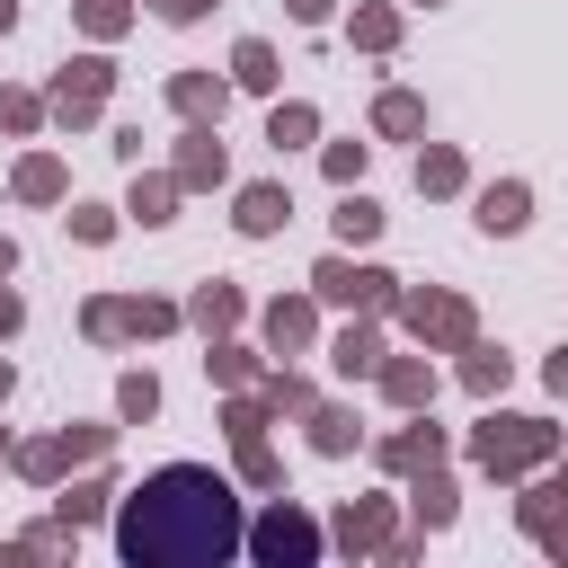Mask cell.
I'll return each mask as SVG.
<instances>
[{
	"mask_svg": "<svg viewBox=\"0 0 568 568\" xmlns=\"http://www.w3.org/2000/svg\"><path fill=\"white\" fill-rule=\"evenodd\" d=\"M9 470H18L27 488H44V497H53V488L71 479V453H62V435H27V444L9 453Z\"/></svg>",
	"mask_w": 568,
	"mask_h": 568,
	"instance_id": "31",
	"label": "cell"
},
{
	"mask_svg": "<svg viewBox=\"0 0 568 568\" xmlns=\"http://www.w3.org/2000/svg\"><path fill=\"white\" fill-rule=\"evenodd\" d=\"M160 417V373L151 364H124L115 373V426H151Z\"/></svg>",
	"mask_w": 568,
	"mask_h": 568,
	"instance_id": "36",
	"label": "cell"
},
{
	"mask_svg": "<svg viewBox=\"0 0 568 568\" xmlns=\"http://www.w3.org/2000/svg\"><path fill=\"white\" fill-rule=\"evenodd\" d=\"M142 9H151L160 27H195V18H213L222 0H142Z\"/></svg>",
	"mask_w": 568,
	"mask_h": 568,
	"instance_id": "44",
	"label": "cell"
},
{
	"mask_svg": "<svg viewBox=\"0 0 568 568\" xmlns=\"http://www.w3.org/2000/svg\"><path fill=\"white\" fill-rule=\"evenodd\" d=\"M524 497H515V532L541 550V559H559L568 568V453L559 462H541L532 479H515Z\"/></svg>",
	"mask_w": 568,
	"mask_h": 568,
	"instance_id": "7",
	"label": "cell"
},
{
	"mask_svg": "<svg viewBox=\"0 0 568 568\" xmlns=\"http://www.w3.org/2000/svg\"><path fill=\"white\" fill-rule=\"evenodd\" d=\"M106 532H115L124 568H222L248 541V506H240L231 470H213V462H160L142 488L115 497Z\"/></svg>",
	"mask_w": 568,
	"mask_h": 568,
	"instance_id": "1",
	"label": "cell"
},
{
	"mask_svg": "<svg viewBox=\"0 0 568 568\" xmlns=\"http://www.w3.org/2000/svg\"><path fill=\"white\" fill-rule=\"evenodd\" d=\"M311 293H320V311H373V320H390L399 275L373 266V257H355V248H328V257L311 266Z\"/></svg>",
	"mask_w": 568,
	"mask_h": 568,
	"instance_id": "6",
	"label": "cell"
},
{
	"mask_svg": "<svg viewBox=\"0 0 568 568\" xmlns=\"http://www.w3.org/2000/svg\"><path fill=\"white\" fill-rule=\"evenodd\" d=\"M80 550V532L62 524V515H44V524H27L18 541H0V568H18V559H71Z\"/></svg>",
	"mask_w": 568,
	"mask_h": 568,
	"instance_id": "33",
	"label": "cell"
},
{
	"mask_svg": "<svg viewBox=\"0 0 568 568\" xmlns=\"http://www.w3.org/2000/svg\"><path fill=\"white\" fill-rule=\"evenodd\" d=\"M231 479H240L248 497H275V488H284V453H275L266 435H240V444H231Z\"/></svg>",
	"mask_w": 568,
	"mask_h": 568,
	"instance_id": "32",
	"label": "cell"
},
{
	"mask_svg": "<svg viewBox=\"0 0 568 568\" xmlns=\"http://www.w3.org/2000/svg\"><path fill=\"white\" fill-rule=\"evenodd\" d=\"M453 382H462L470 399H506L515 355H506V346H488V337H470V346H462V364H453Z\"/></svg>",
	"mask_w": 568,
	"mask_h": 568,
	"instance_id": "27",
	"label": "cell"
},
{
	"mask_svg": "<svg viewBox=\"0 0 568 568\" xmlns=\"http://www.w3.org/2000/svg\"><path fill=\"white\" fill-rule=\"evenodd\" d=\"M266 426H275V408H266L257 390H222V435H231V444H240V435H266Z\"/></svg>",
	"mask_w": 568,
	"mask_h": 568,
	"instance_id": "42",
	"label": "cell"
},
{
	"mask_svg": "<svg viewBox=\"0 0 568 568\" xmlns=\"http://www.w3.org/2000/svg\"><path fill=\"white\" fill-rule=\"evenodd\" d=\"M257 399H266L275 417H302V408L320 399V382H311L302 364H266V373H257Z\"/></svg>",
	"mask_w": 568,
	"mask_h": 568,
	"instance_id": "37",
	"label": "cell"
},
{
	"mask_svg": "<svg viewBox=\"0 0 568 568\" xmlns=\"http://www.w3.org/2000/svg\"><path fill=\"white\" fill-rule=\"evenodd\" d=\"M9 195H18V204H71V169H62V151H18Z\"/></svg>",
	"mask_w": 568,
	"mask_h": 568,
	"instance_id": "25",
	"label": "cell"
},
{
	"mask_svg": "<svg viewBox=\"0 0 568 568\" xmlns=\"http://www.w3.org/2000/svg\"><path fill=\"white\" fill-rule=\"evenodd\" d=\"M293 222V186L284 178H248V186H231V231L240 240H275Z\"/></svg>",
	"mask_w": 568,
	"mask_h": 568,
	"instance_id": "14",
	"label": "cell"
},
{
	"mask_svg": "<svg viewBox=\"0 0 568 568\" xmlns=\"http://www.w3.org/2000/svg\"><path fill=\"white\" fill-rule=\"evenodd\" d=\"M106 151H115L124 169H142V124H115V133H106Z\"/></svg>",
	"mask_w": 568,
	"mask_h": 568,
	"instance_id": "46",
	"label": "cell"
},
{
	"mask_svg": "<svg viewBox=\"0 0 568 568\" xmlns=\"http://www.w3.org/2000/svg\"><path fill=\"white\" fill-rule=\"evenodd\" d=\"M71 27L89 44H124L133 36V0H71Z\"/></svg>",
	"mask_w": 568,
	"mask_h": 568,
	"instance_id": "39",
	"label": "cell"
},
{
	"mask_svg": "<svg viewBox=\"0 0 568 568\" xmlns=\"http://www.w3.org/2000/svg\"><path fill=\"white\" fill-rule=\"evenodd\" d=\"M9 453H18V435H9V426H0V470H9Z\"/></svg>",
	"mask_w": 568,
	"mask_h": 568,
	"instance_id": "52",
	"label": "cell"
},
{
	"mask_svg": "<svg viewBox=\"0 0 568 568\" xmlns=\"http://www.w3.org/2000/svg\"><path fill=\"white\" fill-rule=\"evenodd\" d=\"M453 515H462V479H453V462L408 470V532H453Z\"/></svg>",
	"mask_w": 568,
	"mask_h": 568,
	"instance_id": "16",
	"label": "cell"
},
{
	"mask_svg": "<svg viewBox=\"0 0 568 568\" xmlns=\"http://www.w3.org/2000/svg\"><path fill=\"white\" fill-rule=\"evenodd\" d=\"M0 133H9V142H36V133H53V115H44V89H18V80H0Z\"/></svg>",
	"mask_w": 568,
	"mask_h": 568,
	"instance_id": "38",
	"label": "cell"
},
{
	"mask_svg": "<svg viewBox=\"0 0 568 568\" xmlns=\"http://www.w3.org/2000/svg\"><path fill=\"white\" fill-rule=\"evenodd\" d=\"M186 328H195V337H231V328H248V293H240L231 275L195 284V293H186Z\"/></svg>",
	"mask_w": 568,
	"mask_h": 568,
	"instance_id": "22",
	"label": "cell"
},
{
	"mask_svg": "<svg viewBox=\"0 0 568 568\" xmlns=\"http://www.w3.org/2000/svg\"><path fill=\"white\" fill-rule=\"evenodd\" d=\"M18 328H27V293H18V284H9V275H0V346H9V337H18Z\"/></svg>",
	"mask_w": 568,
	"mask_h": 568,
	"instance_id": "45",
	"label": "cell"
},
{
	"mask_svg": "<svg viewBox=\"0 0 568 568\" xmlns=\"http://www.w3.org/2000/svg\"><path fill=\"white\" fill-rule=\"evenodd\" d=\"M559 453H568V426H559V417L497 408V399H479V426L462 435V462H470L479 479H497V488L532 479V470H541V462H559Z\"/></svg>",
	"mask_w": 568,
	"mask_h": 568,
	"instance_id": "2",
	"label": "cell"
},
{
	"mask_svg": "<svg viewBox=\"0 0 568 568\" xmlns=\"http://www.w3.org/2000/svg\"><path fill=\"white\" fill-rule=\"evenodd\" d=\"M248 320H257V346H266L275 364H293V355H320V293H311V284H302V293H275V302H257Z\"/></svg>",
	"mask_w": 568,
	"mask_h": 568,
	"instance_id": "8",
	"label": "cell"
},
{
	"mask_svg": "<svg viewBox=\"0 0 568 568\" xmlns=\"http://www.w3.org/2000/svg\"><path fill=\"white\" fill-rule=\"evenodd\" d=\"M417 9H444V0H417Z\"/></svg>",
	"mask_w": 568,
	"mask_h": 568,
	"instance_id": "53",
	"label": "cell"
},
{
	"mask_svg": "<svg viewBox=\"0 0 568 568\" xmlns=\"http://www.w3.org/2000/svg\"><path fill=\"white\" fill-rule=\"evenodd\" d=\"M390 320H399V337L426 346V355H462V346L479 337V302L453 293V284H399Z\"/></svg>",
	"mask_w": 568,
	"mask_h": 568,
	"instance_id": "3",
	"label": "cell"
},
{
	"mask_svg": "<svg viewBox=\"0 0 568 568\" xmlns=\"http://www.w3.org/2000/svg\"><path fill=\"white\" fill-rule=\"evenodd\" d=\"M284 18H293V27H328V18H337V0H284Z\"/></svg>",
	"mask_w": 568,
	"mask_h": 568,
	"instance_id": "47",
	"label": "cell"
},
{
	"mask_svg": "<svg viewBox=\"0 0 568 568\" xmlns=\"http://www.w3.org/2000/svg\"><path fill=\"white\" fill-rule=\"evenodd\" d=\"M115 497H124V479H115L106 462H89V470H71V479L53 488V515H62L71 532H89V524H106V515H115Z\"/></svg>",
	"mask_w": 568,
	"mask_h": 568,
	"instance_id": "13",
	"label": "cell"
},
{
	"mask_svg": "<svg viewBox=\"0 0 568 568\" xmlns=\"http://www.w3.org/2000/svg\"><path fill=\"white\" fill-rule=\"evenodd\" d=\"M106 98H115V62H106V44L71 53V62L44 80V115H53V133H89V124L106 115Z\"/></svg>",
	"mask_w": 568,
	"mask_h": 568,
	"instance_id": "5",
	"label": "cell"
},
{
	"mask_svg": "<svg viewBox=\"0 0 568 568\" xmlns=\"http://www.w3.org/2000/svg\"><path fill=\"white\" fill-rule=\"evenodd\" d=\"M0 275H18V240L9 231H0Z\"/></svg>",
	"mask_w": 568,
	"mask_h": 568,
	"instance_id": "49",
	"label": "cell"
},
{
	"mask_svg": "<svg viewBox=\"0 0 568 568\" xmlns=\"http://www.w3.org/2000/svg\"><path fill=\"white\" fill-rule=\"evenodd\" d=\"M399 532V497L390 488H373V497H346L337 515H328V550L337 559H382V541Z\"/></svg>",
	"mask_w": 568,
	"mask_h": 568,
	"instance_id": "10",
	"label": "cell"
},
{
	"mask_svg": "<svg viewBox=\"0 0 568 568\" xmlns=\"http://www.w3.org/2000/svg\"><path fill=\"white\" fill-rule=\"evenodd\" d=\"M382 222H390V213H382V204H373L364 186H337V213H328L337 248H373V240H382Z\"/></svg>",
	"mask_w": 568,
	"mask_h": 568,
	"instance_id": "30",
	"label": "cell"
},
{
	"mask_svg": "<svg viewBox=\"0 0 568 568\" xmlns=\"http://www.w3.org/2000/svg\"><path fill=\"white\" fill-rule=\"evenodd\" d=\"M169 178H178L186 195H222V186H231L222 124H186V133H178V151H169Z\"/></svg>",
	"mask_w": 568,
	"mask_h": 568,
	"instance_id": "11",
	"label": "cell"
},
{
	"mask_svg": "<svg viewBox=\"0 0 568 568\" xmlns=\"http://www.w3.org/2000/svg\"><path fill=\"white\" fill-rule=\"evenodd\" d=\"M80 337H89V346H133V311H124V293H89V302H80Z\"/></svg>",
	"mask_w": 568,
	"mask_h": 568,
	"instance_id": "35",
	"label": "cell"
},
{
	"mask_svg": "<svg viewBox=\"0 0 568 568\" xmlns=\"http://www.w3.org/2000/svg\"><path fill=\"white\" fill-rule=\"evenodd\" d=\"M373 390H382V399H390V408L408 417V408H435L444 373H435V355L417 346V355H382V364H373Z\"/></svg>",
	"mask_w": 568,
	"mask_h": 568,
	"instance_id": "15",
	"label": "cell"
},
{
	"mask_svg": "<svg viewBox=\"0 0 568 568\" xmlns=\"http://www.w3.org/2000/svg\"><path fill=\"white\" fill-rule=\"evenodd\" d=\"M0 36H18V0H0Z\"/></svg>",
	"mask_w": 568,
	"mask_h": 568,
	"instance_id": "51",
	"label": "cell"
},
{
	"mask_svg": "<svg viewBox=\"0 0 568 568\" xmlns=\"http://www.w3.org/2000/svg\"><path fill=\"white\" fill-rule=\"evenodd\" d=\"M426 462H453V426H435V408H408L390 435H373V470L382 479H408Z\"/></svg>",
	"mask_w": 568,
	"mask_h": 568,
	"instance_id": "9",
	"label": "cell"
},
{
	"mask_svg": "<svg viewBox=\"0 0 568 568\" xmlns=\"http://www.w3.org/2000/svg\"><path fill=\"white\" fill-rule=\"evenodd\" d=\"M320 355H328L337 382H373V364H382V320H373V311H346V328L320 337Z\"/></svg>",
	"mask_w": 568,
	"mask_h": 568,
	"instance_id": "18",
	"label": "cell"
},
{
	"mask_svg": "<svg viewBox=\"0 0 568 568\" xmlns=\"http://www.w3.org/2000/svg\"><path fill=\"white\" fill-rule=\"evenodd\" d=\"M124 311H133V346H160L186 328V302H169V293H124Z\"/></svg>",
	"mask_w": 568,
	"mask_h": 568,
	"instance_id": "34",
	"label": "cell"
},
{
	"mask_svg": "<svg viewBox=\"0 0 568 568\" xmlns=\"http://www.w3.org/2000/svg\"><path fill=\"white\" fill-rule=\"evenodd\" d=\"M417 195H426V204L470 195V160H462V142H417Z\"/></svg>",
	"mask_w": 568,
	"mask_h": 568,
	"instance_id": "24",
	"label": "cell"
},
{
	"mask_svg": "<svg viewBox=\"0 0 568 568\" xmlns=\"http://www.w3.org/2000/svg\"><path fill=\"white\" fill-rule=\"evenodd\" d=\"M62 222H71L80 248H115V240H124V204H71Z\"/></svg>",
	"mask_w": 568,
	"mask_h": 568,
	"instance_id": "40",
	"label": "cell"
},
{
	"mask_svg": "<svg viewBox=\"0 0 568 568\" xmlns=\"http://www.w3.org/2000/svg\"><path fill=\"white\" fill-rule=\"evenodd\" d=\"M231 89H240V98H275V89H284V62H275L266 36H240V44H231Z\"/></svg>",
	"mask_w": 568,
	"mask_h": 568,
	"instance_id": "28",
	"label": "cell"
},
{
	"mask_svg": "<svg viewBox=\"0 0 568 568\" xmlns=\"http://www.w3.org/2000/svg\"><path fill=\"white\" fill-rule=\"evenodd\" d=\"M53 435H62L71 470H89V462H106V453H115V435H124V426H80V417H71V426H53Z\"/></svg>",
	"mask_w": 568,
	"mask_h": 568,
	"instance_id": "43",
	"label": "cell"
},
{
	"mask_svg": "<svg viewBox=\"0 0 568 568\" xmlns=\"http://www.w3.org/2000/svg\"><path fill=\"white\" fill-rule=\"evenodd\" d=\"M302 444H311L320 462H346V453L364 444V417H355V399H311V408H302Z\"/></svg>",
	"mask_w": 568,
	"mask_h": 568,
	"instance_id": "19",
	"label": "cell"
},
{
	"mask_svg": "<svg viewBox=\"0 0 568 568\" xmlns=\"http://www.w3.org/2000/svg\"><path fill=\"white\" fill-rule=\"evenodd\" d=\"M399 36H408V9H399V0H355V9H346V44H355V53L390 62Z\"/></svg>",
	"mask_w": 568,
	"mask_h": 568,
	"instance_id": "20",
	"label": "cell"
},
{
	"mask_svg": "<svg viewBox=\"0 0 568 568\" xmlns=\"http://www.w3.org/2000/svg\"><path fill=\"white\" fill-rule=\"evenodd\" d=\"M9 390H18V364H9V355H0V408H9Z\"/></svg>",
	"mask_w": 568,
	"mask_h": 568,
	"instance_id": "50",
	"label": "cell"
},
{
	"mask_svg": "<svg viewBox=\"0 0 568 568\" xmlns=\"http://www.w3.org/2000/svg\"><path fill=\"white\" fill-rule=\"evenodd\" d=\"M178 204H186V186H178L169 169H133V186H124V222H133V231H169Z\"/></svg>",
	"mask_w": 568,
	"mask_h": 568,
	"instance_id": "21",
	"label": "cell"
},
{
	"mask_svg": "<svg viewBox=\"0 0 568 568\" xmlns=\"http://www.w3.org/2000/svg\"><path fill=\"white\" fill-rule=\"evenodd\" d=\"M541 390H550V399H568V346H550V355H541Z\"/></svg>",
	"mask_w": 568,
	"mask_h": 568,
	"instance_id": "48",
	"label": "cell"
},
{
	"mask_svg": "<svg viewBox=\"0 0 568 568\" xmlns=\"http://www.w3.org/2000/svg\"><path fill=\"white\" fill-rule=\"evenodd\" d=\"M266 142H275V151H311V142H320V106L275 89V98H266Z\"/></svg>",
	"mask_w": 568,
	"mask_h": 568,
	"instance_id": "29",
	"label": "cell"
},
{
	"mask_svg": "<svg viewBox=\"0 0 568 568\" xmlns=\"http://www.w3.org/2000/svg\"><path fill=\"white\" fill-rule=\"evenodd\" d=\"M240 559H257V568H320V559H328V524L275 488V497H266V515H248Z\"/></svg>",
	"mask_w": 568,
	"mask_h": 568,
	"instance_id": "4",
	"label": "cell"
},
{
	"mask_svg": "<svg viewBox=\"0 0 568 568\" xmlns=\"http://www.w3.org/2000/svg\"><path fill=\"white\" fill-rule=\"evenodd\" d=\"M320 169H328V186H364V169H373V142H320Z\"/></svg>",
	"mask_w": 568,
	"mask_h": 568,
	"instance_id": "41",
	"label": "cell"
},
{
	"mask_svg": "<svg viewBox=\"0 0 568 568\" xmlns=\"http://www.w3.org/2000/svg\"><path fill=\"white\" fill-rule=\"evenodd\" d=\"M160 98H169V115H178V124H222L240 89H231V71L195 62V71H169V89H160Z\"/></svg>",
	"mask_w": 568,
	"mask_h": 568,
	"instance_id": "12",
	"label": "cell"
},
{
	"mask_svg": "<svg viewBox=\"0 0 568 568\" xmlns=\"http://www.w3.org/2000/svg\"><path fill=\"white\" fill-rule=\"evenodd\" d=\"M275 355L266 346H248L240 328L231 337H204V373H213V390H257V373H266Z\"/></svg>",
	"mask_w": 568,
	"mask_h": 568,
	"instance_id": "23",
	"label": "cell"
},
{
	"mask_svg": "<svg viewBox=\"0 0 568 568\" xmlns=\"http://www.w3.org/2000/svg\"><path fill=\"white\" fill-rule=\"evenodd\" d=\"M470 222H479L488 240H515V231H532V178H488V186L470 195Z\"/></svg>",
	"mask_w": 568,
	"mask_h": 568,
	"instance_id": "17",
	"label": "cell"
},
{
	"mask_svg": "<svg viewBox=\"0 0 568 568\" xmlns=\"http://www.w3.org/2000/svg\"><path fill=\"white\" fill-rule=\"evenodd\" d=\"M373 142H426V98L417 89H373Z\"/></svg>",
	"mask_w": 568,
	"mask_h": 568,
	"instance_id": "26",
	"label": "cell"
}]
</instances>
